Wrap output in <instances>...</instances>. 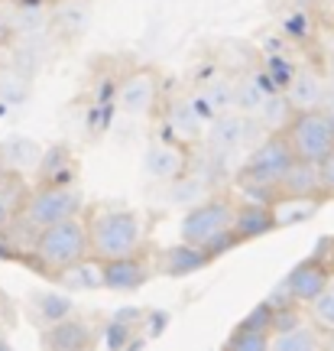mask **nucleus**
Instances as JSON below:
<instances>
[{
  "label": "nucleus",
  "mask_w": 334,
  "mask_h": 351,
  "mask_svg": "<svg viewBox=\"0 0 334 351\" xmlns=\"http://www.w3.org/2000/svg\"><path fill=\"white\" fill-rule=\"evenodd\" d=\"M88 254L94 261H117L143 251V221L130 208H98L85 218Z\"/></svg>",
  "instance_id": "f257e3e1"
},
{
  "label": "nucleus",
  "mask_w": 334,
  "mask_h": 351,
  "mask_svg": "<svg viewBox=\"0 0 334 351\" xmlns=\"http://www.w3.org/2000/svg\"><path fill=\"white\" fill-rule=\"evenodd\" d=\"M234 208H237V202L224 199V195L198 202L195 208H188V215L182 218V225H179L182 241L205 247L211 257L237 247L240 241L234 234Z\"/></svg>",
  "instance_id": "f03ea898"
},
{
  "label": "nucleus",
  "mask_w": 334,
  "mask_h": 351,
  "mask_svg": "<svg viewBox=\"0 0 334 351\" xmlns=\"http://www.w3.org/2000/svg\"><path fill=\"white\" fill-rule=\"evenodd\" d=\"M33 257L36 263L46 270V274H59L72 263L85 261L88 257V228L81 215H72V218H62L55 225H46L36 231V241H33Z\"/></svg>",
  "instance_id": "7ed1b4c3"
},
{
  "label": "nucleus",
  "mask_w": 334,
  "mask_h": 351,
  "mask_svg": "<svg viewBox=\"0 0 334 351\" xmlns=\"http://www.w3.org/2000/svg\"><path fill=\"white\" fill-rule=\"evenodd\" d=\"M292 147H289V140L283 137V130H272L266 140H260L253 153H250L244 166H240V186L244 189H253V192H260L263 202L272 199V189L276 182L283 179V173L292 166Z\"/></svg>",
  "instance_id": "20e7f679"
},
{
  "label": "nucleus",
  "mask_w": 334,
  "mask_h": 351,
  "mask_svg": "<svg viewBox=\"0 0 334 351\" xmlns=\"http://www.w3.org/2000/svg\"><path fill=\"white\" fill-rule=\"evenodd\" d=\"M283 137L292 147L296 160L305 163H322L324 156L334 150V130L328 121L324 108H311V111H296L292 121L283 127Z\"/></svg>",
  "instance_id": "39448f33"
},
{
  "label": "nucleus",
  "mask_w": 334,
  "mask_h": 351,
  "mask_svg": "<svg viewBox=\"0 0 334 351\" xmlns=\"http://www.w3.org/2000/svg\"><path fill=\"white\" fill-rule=\"evenodd\" d=\"M20 208H23L26 225L39 231V228L62 221V218L81 215V195L68 182H42V186H36L26 195Z\"/></svg>",
  "instance_id": "423d86ee"
},
{
  "label": "nucleus",
  "mask_w": 334,
  "mask_h": 351,
  "mask_svg": "<svg viewBox=\"0 0 334 351\" xmlns=\"http://www.w3.org/2000/svg\"><path fill=\"white\" fill-rule=\"evenodd\" d=\"M114 101L127 117H146L159 101V75L153 69H136V72L120 78Z\"/></svg>",
  "instance_id": "0eeeda50"
},
{
  "label": "nucleus",
  "mask_w": 334,
  "mask_h": 351,
  "mask_svg": "<svg viewBox=\"0 0 334 351\" xmlns=\"http://www.w3.org/2000/svg\"><path fill=\"white\" fill-rule=\"evenodd\" d=\"M334 276V267L324 261L322 254H311L309 261H302L292 270V274L285 276V293H289V300L298 302V306H309L324 287H328V280Z\"/></svg>",
  "instance_id": "6e6552de"
},
{
  "label": "nucleus",
  "mask_w": 334,
  "mask_h": 351,
  "mask_svg": "<svg viewBox=\"0 0 334 351\" xmlns=\"http://www.w3.org/2000/svg\"><path fill=\"white\" fill-rule=\"evenodd\" d=\"M188 166V147L175 143V140H156L143 150V169L159 182H172L182 179Z\"/></svg>",
  "instance_id": "1a4fd4ad"
},
{
  "label": "nucleus",
  "mask_w": 334,
  "mask_h": 351,
  "mask_svg": "<svg viewBox=\"0 0 334 351\" xmlns=\"http://www.w3.org/2000/svg\"><path fill=\"white\" fill-rule=\"evenodd\" d=\"M250 124H253V117H244L240 111H224L218 117H211V127H208V147L214 153H234L240 150L250 137Z\"/></svg>",
  "instance_id": "9d476101"
},
{
  "label": "nucleus",
  "mask_w": 334,
  "mask_h": 351,
  "mask_svg": "<svg viewBox=\"0 0 334 351\" xmlns=\"http://www.w3.org/2000/svg\"><path fill=\"white\" fill-rule=\"evenodd\" d=\"M322 205H324V199H315V195H272L270 199L272 225H276V231L305 225L309 218H315V215L322 212Z\"/></svg>",
  "instance_id": "9b49d317"
},
{
  "label": "nucleus",
  "mask_w": 334,
  "mask_h": 351,
  "mask_svg": "<svg viewBox=\"0 0 334 351\" xmlns=\"http://www.w3.org/2000/svg\"><path fill=\"white\" fill-rule=\"evenodd\" d=\"M283 95L292 104V111H311V108H322L324 104L328 85H324V78L315 69H296Z\"/></svg>",
  "instance_id": "f8f14e48"
},
{
  "label": "nucleus",
  "mask_w": 334,
  "mask_h": 351,
  "mask_svg": "<svg viewBox=\"0 0 334 351\" xmlns=\"http://www.w3.org/2000/svg\"><path fill=\"white\" fill-rule=\"evenodd\" d=\"M104 263V289H140L149 276V263L143 261V254H127L117 261H101Z\"/></svg>",
  "instance_id": "ddd939ff"
},
{
  "label": "nucleus",
  "mask_w": 334,
  "mask_h": 351,
  "mask_svg": "<svg viewBox=\"0 0 334 351\" xmlns=\"http://www.w3.org/2000/svg\"><path fill=\"white\" fill-rule=\"evenodd\" d=\"M91 328L81 322V319H72V315H65L59 322H49V328L42 332V345L52 351H85L91 348Z\"/></svg>",
  "instance_id": "4468645a"
},
{
  "label": "nucleus",
  "mask_w": 334,
  "mask_h": 351,
  "mask_svg": "<svg viewBox=\"0 0 334 351\" xmlns=\"http://www.w3.org/2000/svg\"><path fill=\"white\" fill-rule=\"evenodd\" d=\"M276 231L272 225V212H270V202H240L234 208V234L237 241H253V238H263Z\"/></svg>",
  "instance_id": "2eb2a0df"
},
{
  "label": "nucleus",
  "mask_w": 334,
  "mask_h": 351,
  "mask_svg": "<svg viewBox=\"0 0 334 351\" xmlns=\"http://www.w3.org/2000/svg\"><path fill=\"white\" fill-rule=\"evenodd\" d=\"M166 124H169V130H172L175 143L192 147V143H198L201 140V127H205V121H201L195 101L179 98V101L169 104V111H166Z\"/></svg>",
  "instance_id": "dca6fc26"
},
{
  "label": "nucleus",
  "mask_w": 334,
  "mask_h": 351,
  "mask_svg": "<svg viewBox=\"0 0 334 351\" xmlns=\"http://www.w3.org/2000/svg\"><path fill=\"white\" fill-rule=\"evenodd\" d=\"M272 195H322V179H318V163H305V160H292V166L283 173V179L276 182ZM328 202V199H324Z\"/></svg>",
  "instance_id": "f3484780"
},
{
  "label": "nucleus",
  "mask_w": 334,
  "mask_h": 351,
  "mask_svg": "<svg viewBox=\"0 0 334 351\" xmlns=\"http://www.w3.org/2000/svg\"><path fill=\"white\" fill-rule=\"evenodd\" d=\"M211 261H214V257H211L205 247L182 241V244L169 247V251L159 257V274H166V276H188V274H195V270H201V267H208Z\"/></svg>",
  "instance_id": "a211bd4d"
},
{
  "label": "nucleus",
  "mask_w": 334,
  "mask_h": 351,
  "mask_svg": "<svg viewBox=\"0 0 334 351\" xmlns=\"http://www.w3.org/2000/svg\"><path fill=\"white\" fill-rule=\"evenodd\" d=\"M39 160H42V150L33 140L10 137L0 143V166H7L13 173H29L33 166H39Z\"/></svg>",
  "instance_id": "6ab92c4d"
},
{
  "label": "nucleus",
  "mask_w": 334,
  "mask_h": 351,
  "mask_svg": "<svg viewBox=\"0 0 334 351\" xmlns=\"http://www.w3.org/2000/svg\"><path fill=\"white\" fill-rule=\"evenodd\" d=\"M55 280L65 283V287H72V289H104V263L94 261V257L88 254L85 261H78V263H72V267L59 270Z\"/></svg>",
  "instance_id": "aec40b11"
},
{
  "label": "nucleus",
  "mask_w": 334,
  "mask_h": 351,
  "mask_svg": "<svg viewBox=\"0 0 334 351\" xmlns=\"http://www.w3.org/2000/svg\"><path fill=\"white\" fill-rule=\"evenodd\" d=\"M266 98H270V91L263 88L257 75H244L240 82H234V111H240L244 117H257Z\"/></svg>",
  "instance_id": "412c9836"
},
{
  "label": "nucleus",
  "mask_w": 334,
  "mask_h": 351,
  "mask_svg": "<svg viewBox=\"0 0 334 351\" xmlns=\"http://www.w3.org/2000/svg\"><path fill=\"white\" fill-rule=\"evenodd\" d=\"M322 332L315 326H292L285 328V332H276V339H270V348L276 351H318L322 348V339H318Z\"/></svg>",
  "instance_id": "4be33fe9"
},
{
  "label": "nucleus",
  "mask_w": 334,
  "mask_h": 351,
  "mask_svg": "<svg viewBox=\"0 0 334 351\" xmlns=\"http://www.w3.org/2000/svg\"><path fill=\"white\" fill-rule=\"evenodd\" d=\"M305 315H309V322L318 332H334V276L328 280V287L315 296V300L305 306Z\"/></svg>",
  "instance_id": "5701e85b"
},
{
  "label": "nucleus",
  "mask_w": 334,
  "mask_h": 351,
  "mask_svg": "<svg viewBox=\"0 0 334 351\" xmlns=\"http://www.w3.org/2000/svg\"><path fill=\"white\" fill-rule=\"evenodd\" d=\"M198 101H205V104H195V108H198V114L218 117V114H224V111H231V108H234V85H231V82L208 85L198 95Z\"/></svg>",
  "instance_id": "b1692460"
},
{
  "label": "nucleus",
  "mask_w": 334,
  "mask_h": 351,
  "mask_svg": "<svg viewBox=\"0 0 334 351\" xmlns=\"http://www.w3.org/2000/svg\"><path fill=\"white\" fill-rule=\"evenodd\" d=\"M292 104L285 101V95L279 98V95H270V98L263 101V108H260V114H257V121H260L263 127H270V134L272 130H283L289 121H292Z\"/></svg>",
  "instance_id": "393cba45"
},
{
  "label": "nucleus",
  "mask_w": 334,
  "mask_h": 351,
  "mask_svg": "<svg viewBox=\"0 0 334 351\" xmlns=\"http://www.w3.org/2000/svg\"><path fill=\"white\" fill-rule=\"evenodd\" d=\"M224 348H231V351H266L270 348V335H266V332H257V328L237 326L234 335L224 341Z\"/></svg>",
  "instance_id": "a878e982"
},
{
  "label": "nucleus",
  "mask_w": 334,
  "mask_h": 351,
  "mask_svg": "<svg viewBox=\"0 0 334 351\" xmlns=\"http://www.w3.org/2000/svg\"><path fill=\"white\" fill-rule=\"evenodd\" d=\"M272 315H276V309H272L270 302H263V306H257L253 313L240 322V326H247V328H257V332H266L272 339Z\"/></svg>",
  "instance_id": "bb28decb"
},
{
  "label": "nucleus",
  "mask_w": 334,
  "mask_h": 351,
  "mask_svg": "<svg viewBox=\"0 0 334 351\" xmlns=\"http://www.w3.org/2000/svg\"><path fill=\"white\" fill-rule=\"evenodd\" d=\"M318 179H322V195L334 199V150L318 163Z\"/></svg>",
  "instance_id": "cd10ccee"
},
{
  "label": "nucleus",
  "mask_w": 334,
  "mask_h": 351,
  "mask_svg": "<svg viewBox=\"0 0 334 351\" xmlns=\"http://www.w3.org/2000/svg\"><path fill=\"white\" fill-rule=\"evenodd\" d=\"M13 212H16V205H13L10 195H7V192L0 189V231H7V228H10Z\"/></svg>",
  "instance_id": "c85d7f7f"
},
{
  "label": "nucleus",
  "mask_w": 334,
  "mask_h": 351,
  "mask_svg": "<svg viewBox=\"0 0 334 351\" xmlns=\"http://www.w3.org/2000/svg\"><path fill=\"white\" fill-rule=\"evenodd\" d=\"M328 335V341H322V348H331L334 351V332H324Z\"/></svg>",
  "instance_id": "c756f323"
},
{
  "label": "nucleus",
  "mask_w": 334,
  "mask_h": 351,
  "mask_svg": "<svg viewBox=\"0 0 334 351\" xmlns=\"http://www.w3.org/2000/svg\"><path fill=\"white\" fill-rule=\"evenodd\" d=\"M328 111V121H331V130H334V101H331V108H324Z\"/></svg>",
  "instance_id": "7c9ffc66"
}]
</instances>
